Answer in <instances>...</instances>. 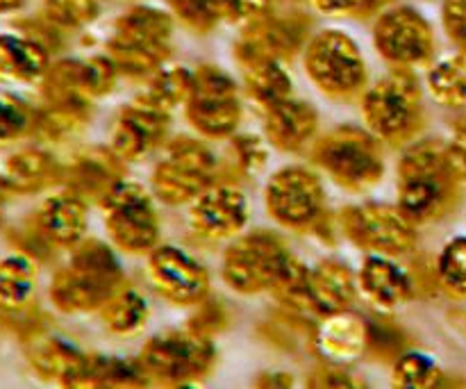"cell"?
Masks as SVG:
<instances>
[{
    "label": "cell",
    "instance_id": "cell-32",
    "mask_svg": "<svg viewBox=\"0 0 466 389\" xmlns=\"http://www.w3.org/2000/svg\"><path fill=\"white\" fill-rule=\"evenodd\" d=\"M148 385L139 360L127 363L105 355H86L85 369L77 381V387H141Z\"/></svg>",
    "mask_w": 466,
    "mask_h": 389
},
{
    "label": "cell",
    "instance_id": "cell-21",
    "mask_svg": "<svg viewBox=\"0 0 466 389\" xmlns=\"http://www.w3.org/2000/svg\"><path fill=\"white\" fill-rule=\"evenodd\" d=\"M360 292L378 310H399L417 294V285L405 269L387 255H369L358 276Z\"/></svg>",
    "mask_w": 466,
    "mask_h": 389
},
{
    "label": "cell",
    "instance_id": "cell-4",
    "mask_svg": "<svg viewBox=\"0 0 466 389\" xmlns=\"http://www.w3.org/2000/svg\"><path fill=\"white\" fill-rule=\"evenodd\" d=\"M173 21L155 7H132L114 23L107 55L118 73L127 77H150L171 55Z\"/></svg>",
    "mask_w": 466,
    "mask_h": 389
},
{
    "label": "cell",
    "instance_id": "cell-6",
    "mask_svg": "<svg viewBox=\"0 0 466 389\" xmlns=\"http://www.w3.org/2000/svg\"><path fill=\"white\" fill-rule=\"evenodd\" d=\"M362 117L367 130L387 144H408L423 128L421 87L408 71L390 73L364 91Z\"/></svg>",
    "mask_w": 466,
    "mask_h": 389
},
{
    "label": "cell",
    "instance_id": "cell-10",
    "mask_svg": "<svg viewBox=\"0 0 466 389\" xmlns=\"http://www.w3.org/2000/svg\"><path fill=\"white\" fill-rule=\"evenodd\" d=\"M291 253L271 232H250L228 246L223 255V281L237 294L271 292L289 264Z\"/></svg>",
    "mask_w": 466,
    "mask_h": 389
},
{
    "label": "cell",
    "instance_id": "cell-40",
    "mask_svg": "<svg viewBox=\"0 0 466 389\" xmlns=\"http://www.w3.org/2000/svg\"><path fill=\"white\" fill-rule=\"evenodd\" d=\"M232 158H235L237 167L246 173V176H255L267 167L268 150L259 137L255 135H232L230 139Z\"/></svg>",
    "mask_w": 466,
    "mask_h": 389
},
{
    "label": "cell",
    "instance_id": "cell-37",
    "mask_svg": "<svg viewBox=\"0 0 466 389\" xmlns=\"http://www.w3.org/2000/svg\"><path fill=\"white\" fill-rule=\"evenodd\" d=\"M444 374L435 364V360L428 358L426 353H417L410 351L396 358L394 372H391V381L394 387L400 389H426L441 385Z\"/></svg>",
    "mask_w": 466,
    "mask_h": 389
},
{
    "label": "cell",
    "instance_id": "cell-28",
    "mask_svg": "<svg viewBox=\"0 0 466 389\" xmlns=\"http://www.w3.org/2000/svg\"><path fill=\"white\" fill-rule=\"evenodd\" d=\"M39 267L36 260L25 251L0 258V314L27 312L36 294Z\"/></svg>",
    "mask_w": 466,
    "mask_h": 389
},
{
    "label": "cell",
    "instance_id": "cell-24",
    "mask_svg": "<svg viewBox=\"0 0 466 389\" xmlns=\"http://www.w3.org/2000/svg\"><path fill=\"white\" fill-rule=\"evenodd\" d=\"M27 363L44 381H55L64 387H77V381L85 369L86 355L76 346L46 333L27 335Z\"/></svg>",
    "mask_w": 466,
    "mask_h": 389
},
{
    "label": "cell",
    "instance_id": "cell-7",
    "mask_svg": "<svg viewBox=\"0 0 466 389\" xmlns=\"http://www.w3.org/2000/svg\"><path fill=\"white\" fill-rule=\"evenodd\" d=\"M305 73L332 100H353L367 89V67L358 44L339 30L319 32L305 46Z\"/></svg>",
    "mask_w": 466,
    "mask_h": 389
},
{
    "label": "cell",
    "instance_id": "cell-8",
    "mask_svg": "<svg viewBox=\"0 0 466 389\" xmlns=\"http://www.w3.org/2000/svg\"><path fill=\"white\" fill-rule=\"evenodd\" d=\"M98 203L109 240L123 253L148 255L159 244V217L144 187L121 178Z\"/></svg>",
    "mask_w": 466,
    "mask_h": 389
},
{
    "label": "cell",
    "instance_id": "cell-45",
    "mask_svg": "<svg viewBox=\"0 0 466 389\" xmlns=\"http://www.w3.org/2000/svg\"><path fill=\"white\" fill-rule=\"evenodd\" d=\"M268 376L271 378H259L258 383H255V385L258 387H289V385H294V381H291V374H268Z\"/></svg>",
    "mask_w": 466,
    "mask_h": 389
},
{
    "label": "cell",
    "instance_id": "cell-39",
    "mask_svg": "<svg viewBox=\"0 0 466 389\" xmlns=\"http://www.w3.org/2000/svg\"><path fill=\"white\" fill-rule=\"evenodd\" d=\"M82 71H85L86 91L94 100L107 96L116 85L118 68L109 55H96L91 59H82Z\"/></svg>",
    "mask_w": 466,
    "mask_h": 389
},
{
    "label": "cell",
    "instance_id": "cell-2",
    "mask_svg": "<svg viewBox=\"0 0 466 389\" xmlns=\"http://www.w3.org/2000/svg\"><path fill=\"white\" fill-rule=\"evenodd\" d=\"M123 281L121 264L103 241H80L73 246L71 260L55 271L48 296L64 314L100 312Z\"/></svg>",
    "mask_w": 466,
    "mask_h": 389
},
{
    "label": "cell",
    "instance_id": "cell-30",
    "mask_svg": "<svg viewBox=\"0 0 466 389\" xmlns=\"http://www.w3.org/2000/svg\"><path fill=\"white\" fill-rule=\"evenodd\" d=\"M191 85H194V71H189V68H159L148 77V82L135 100L164 114H171L180 105L185 107L191 94Z\"/></svg>",
    "mask_w": 466,
    "mask_h": 389
},
{
    "label": "cell",
    "instance_id": "cell-3",
    "mask_svg": "<svg viewBox=\"0 0 466 389\" xmlns=\"http://www.w3.org/2000/svg\"><path fill=\"white\" fill-rule=\"evenodd\" d=\"M312 159L335 185L360 194L385 176L380 139L358 126H339L314 141Z\"/></svg>",
    "mask_w": 466,
    "mask_h": 389
},
{
    "label": "cell",
    "instance_id": "cell-13",
    "mask_svg": "<svg viewBox=\"0 0 466 389\" xmlns=\"http://www.w3.org/2000/svg\"><path fill=\"white\" fill-rule=\"evenodd\" d=\"M267 210L289 230H314L326 214L321 178L305 167H285L271 176L264 191Z\"/></svg>",
    "mask_w": 466,
    "mask_h": 389
},
{
    "label": "cell",
    "instance_id": "cell-36",
    "mask_svg": "<svg viewBox=\"0 0 466 389\" xmlns=\"http://www.w3.org/2000/svg\"><path fill=\"white\" fill-rule=\"evenodd\" d=\"M36 109L16 94L0 91V148L35 135Z\"/></svg>",
    "mask_w": 466,
    "mask_h": 389
},
{
    "label": "cell",
    "instance_id": "cell-26",
    "mask_svg": "<svg viewBox=\"0 0 466 389\" xmlns=\"http://www.w3.org/2000/svg\"><path fill=\"white\" fill-rule=\"evenodd\" d=\"M358 281L353 271L339 260H321L308 273V294L312 312L326 314L350 310L358 299Z\"/></svg>",
    "mask_w": 466,
    "mask_h": 389
},
{
    "label": "cell",
    "instance_id": "cell-29",
    "mask_svg": "<svg viewBox=\"0 0 466 389\" xmlns=\"http://www.w3.org/2000/svg\"><path fill=\"white\" fill-rule=\"evenodd\" d=\"M244 73L246 89L259 109H268L276 103L291 98V77L278 59H253L239 64Z\"/></svg>",
    "mask_w": 466,
    "mask_h": 389
},
{
    "label": "cell",
    "instance_id": "cell-42",
    "mask_svg": "<svg viewBox=\"0 0 466 389\" xmlns=\"http://www.w3.org/2000/svg\"><path fill=\"white\" fill-rule=\"evenodd\" d=\"M382 0H312L314 7L328 16H364L380 7Z\"/></svg>",
    "mask_w": 466,
    "mask_h": 389
},
{
    "label": "cell",
    "instance_id": "cell-47",
    "mask_svg": "<svg viewBox=\"0 0 466 389\" xmlns=\"http://www.w3.org/2000/svg\"><path fill=\"white\" fill-rule=\"evenodd\" d=\"M3 223H5V189L0 187V230H3Z\"/></svg>",
    "mask_w": 466,
    "mask_h": 389
},
{
    "label": "cell",
    "instance_id": "cell-44",
    "mask_svg": "<svg viewBox=\"0 0 466 389\" xmlns=\"http://www.w3.org/2000/svg\"><path fill=\"white\" fill-rule=\"evenodd\" d=\"M446 153H449L451 167L458 173L460 180H466V123H460L455 128V135L446 144Z\"/></svg>",
    "mask_w": 466,
    "mask_h": 389
},
{
    "label": "cell",
    "instance_id": "cell-11",
    "mask_svg": "<svg viewBox=\"0 0 466 389\" xmlns=\"http://www.w3.org/2000/svg\"><path fill=\"white\" fill-rule=\"evenodd\" d=\"M339 223L344 235L371 255L400 258L417 249V226L400 212L399 205H350L341 210Z\"/></svg>",
    "mask_w": 466,
    "mask_h": 389
},
{
    "label": "cell",
    "instance_id": "cell-27",
    "mask_svg": "<svg viewBox=\"0 0 466 389\" xmlns=\"http://www.w3.org/2000/svg\"><path fill=\"white\" fill-rule=\"evenodd\" d=\"M50 68L48 46L35 36L0 35V82L36 85Z\"/></svg>",
    "mask_w": 466,
    "mask_h": 389
},
{
    "label": "cell",
    "instance_id": "cell-19",
    "mask_svg": "<svg viewBox=\"0 0 466 389\" xmlns=\"http://www.w3.org/2000/svg\"><path fill=\"white\" fill-rule=\"evenodd\" d=\"M86 200L73 189L50 194L32 217V226L39 235L57 249H73L85 240L86 232Z\"/></svg>",
    "mask_w": 466,
    "mask_h": 389
},
{
    "label": "cell",
    "instance_id": "cell-34",
    "mask_svg": "<svg viewBox=\"0 0 466 389\" xmlns=\"http://www.w3.org/2000/svg\"><path fill=\"white\" fill-rule=\"evenodd\" d=\"M173 14L196 32H209L221 21L239 23V0H168Z\"/></svg>",
    "mask_w": 466,
    "mask_h": 389
},
{
    "label": "cell",
    "instance_id": "cell-18",
    "mask_svg": "<svg viewBox=\"0 0 466 389\" xmlns=\"http://www.w3.org/2000/svg\"><path fill=\"white\" fill-rule=\"evenodd\" d=\"M168 132V114L141 103H130L114 118L109 148L123 162H137L157 148Z\"/></svg>",
    "mask_w": 466,
    "mask_h": 389
},
{
    "label": "cell",
    "instance_id": "cell-1",
    "mask_svg": "<svg viewBox=\"0 0 466 389\" xmlns=\"http://www.w3.org/2000/svg\"><path fill=\"white\" fill-rule=\"evenodd\" d=\"M458 173L446 144L423 139L410 146L399 162V208L414 226L446 217L458 200Z\"/></svg>",
    "mask_w": 466,
    "mask_h": 389
},
{
    "label": "cell",
    "instance_id": "cell-16",
    "mask_svg": "<svg viewBox=\"0 0 466 389\" xmlns=\"http://www.w3.org/2000/svg\"><path fill=\"white\" fill-rule=\"evenodd\" d=\"M187 217L191 230L203 240H230L248 223V200L237 187L214 182L198 199L191 200Z\"/></svg>",
    "mask_w": 466,
    "mask_h": 389
},
{
    "label": "cell",
    "instance_id": "cell-41",
    "mask_svg": "<svg viewBox=\"0 0 466 389\" xmlns=\"http://www.w3.org/2000/svg\"><path fill=\"white\" fill-rule=\"evenodd\" d=\"M441 21L449 39L466 55V0H444Z\"/></svg>",
    "mask_w": 466,
    "mask_h": 389
},
{
    "label": "cell",
    "instance_id": "cell-33",
    "mask_svg": "<svg viewBox=\"0 0 466 389\" xmlns=\"http://www.w3.org/2000/svg\"><path fill=\"white\" fill-rule=\"evenodd\" d=\"M428 89L444 107L466 105V55L458 53L441 59L428 71Z\"/></svg>",
    "mask_w": 466,
    "mask_h": 389
},
{
    "label": "cell",
    "instance_id": "cell-20",
    "mask_svg": "<svg viewBox=\"0 0 466 389\" xmlns=\"http://www.w3.org/2000/svg\"><path fill=\"white\" fill-rule=\"evenodd\" d=\"M319 355L332 364H353L371 346V323L358 312L341 310L323 317L314 335Z\"/></svg>",
    "mask_w": 466,
    "mask_h": 389
},
{
    "label": "cell",
    "instance_id": "cell-31",
    "mask_svg": "<svg viewBox=\"0 0 466 389\" xmlns=\"http://www.w3.org/2000/svg\"><path fill=\"white\" fill-rule=\"evenodd\" d=\"M148 314L150 310L144 296L126 285L100 308L105 328L118 337L137 335L146 326V322H148Z\"/></svg>",
    "mask_w": 466,
    "mask_h": 389
},
{
    "label": "cell",
    "instance_id": "cell-25",
    "mask_svg": "<svg viewBox=\"0 0 466 389\" xmlns=\"http://www.w3.org/2000/svg\"><path fill=\"white\" fill-rule=\"evenodd\" d=\"M123 178V159L112 148H86L64 167V180L68 189L82 199L100 200L109 187Z\"/></svg>",
    "mask_w": 466,
    "mask_h": 389
},
{
    "label": "cell",
    "instance_id": "cell-22",
    "mask_svg": "<svg viewBox=\"0 0 466 389\" xmlns=\"http://www.w3.org/2000/svg\"><path fill=\"white\" fill-rule=\"evenodd\" d=\"M319 112L305 100L287 98L264 109V135L268 144L285 153H300L314 141Z\"/></svg>",
    "mask_w": 466,
    "mask_h": 389
},
{
    "label": "cell",
    "instance_id": "cell-17",
    "mask_svg": "<svg viewBox=\"0 0 466 389\" xmlns=\"http://www.w3.org/2000/svg\"><path fill=\"white\" fill-rule=\"evenodd\" d=\"M309 21L299 16H262L248 23L241 32L235 46V57L239 64L253 62V59H278L285 62L291 59L305 44Z\"/></svg>",
    "mask_w": 466,
    "mask_h": 389
},
{
    "label": "cell",
    "instance_id": "cell-12",
    "mask_svg": "<svg viewBox=\"0 0 466 389\" xmlns=\"http://www.w3.org/2000/svg\"><path fill=\"white\" fill-rule=\"evenodd\" d=\"M185 117L198 135L226 139L235 135L241 121L239 89L235 80L212 64L194 71V85L185 103Z\"/></svg>",
    "mask_w": 466,
    "mask_h": 389
},
{
    "label": "cell",
    "instance_id": "cell-43",
    "mask_svg": "<svg viewBox=\"0 0 466 389\" xmlns=\"http://www.w3.org/2000/svg\"><path fill=\"white\" fill-rule=\"evenodd\" d=\"M305 385L308 387H360L364 385V383L353 381V376L346 374L341 364L328 363L326 367L314 369V372L308 376V383H305Z\"/></svg>",
    "mask_w": 466,
    "mask_h": 389
},
{
    "label": "cell",
    "instance_id": "cell-23",
    "mask_svg": "<svg viewBox=\"0 0 466 389\" xmlns=\"http://www.w3.org/2000/svg\"><path fill=\"white\" fill-rule=\"evenodd\" d=\"M64 180V167L44 148H23L0 167V187L9 194L30 196Z\"/></svg>",
    "mask_w": 466,
    "mask_h": 389
},
{
    "label": "cell",
    "instance_id": "cell-5",
    "mask_svg": "<svg viewBox=\"0 0 466 389\" xmlns=\"http://www.w3.org/2000/svg\"><path fill=\"white\" fill-rule=\"evenodd\" d=\"M148 383L164 387L196 385L212 374L217 346L212 337L191 331H164L153 335L139 353Z\"/></svg>",
    "mask_w": 466,
    "mask_h": 389
},
{
    "label": "cell",
    "instance_id": "cell-14",
    "mask_svg": "<svg viewBox=\"0 0 466 389\" xmlns=\"http://www.w3.org/2000/svg\"><path fill=\"white\" fill-rule=\"evenodd\" d=\"M373 41L378 53L400 68L423 67L435 55L431 23L412 7H396L382 14L373 27Z\"/></svg>",
    "mask_w": 466,
    "mask_h": 389
},
{
    "label": "cell",
    "instance_id": "cell-48",
    "mask_svg": "<svg viewBox=\"0 0 466 389\" xmlns=\"http://www.w3.org/2000/svg\"><path fill=\"white\" fill-rule=\"evenodd\" d=\"M460 319H462V328H464V331H466V310H464L462 314H460Z\"/></svg>",
    "mask_w": 466,
    "mask_h": 389
},
{
    "label": "cell",
    "instance_id": "cell-38",
    "mask_svg": "<svg viewBox=\"0 0 466 389\" xmlns=\"http://www.w3.org/2000/svg\"><path fill=\"white\" fill-rule=\"evenodd\" d=\"M98 0H44V16L62 30L85 27L98 16Z\"/></svg>",
    "mask_w": 466,
    "mask_h": 389
},
{
    "label": "cell",
    "instance_id": "cell-46",
    "mask_svg": "<svg viewBox=\"0 0 466 389\" xmlns=\"http://www.w3.org/2000/svg\"><path fill=\"white\" fill-rule=\"evenodd\" d=\"M25 5H27V0H0V14L21 12Z\"/></svg>",
    "mask_w": 466,
    "mask_h": 389
},
{
    "label": "cell",
    "instance_id": "cell-9",
    "mask_svg": "<svg viewBox=\"0 0 466 389\" xmlns=\"http://www.w3.org/2000/svg\"><path fill=\"white\" fill-rule=\"evenodd\" d=\"M218 164L212 150L198 139L177 137L153 171V194L167 205H187L217 182Z\"/></svg>",
    "mask_w": 466,
    "mask_h": 389
},
{
    "label": "cell",
    "instance_id": "cell-15",
    "mask_svg": "<svg viewBox=\"0 0 466 389\" xmlns=\"http://www.w3.org/2000/svg\"><path fill=\"white\" fill-rule=\"evenodd\" d=\"M148 281L173 305H200L209 294V273L176 246H155L148 253Z\"/></svg>",
    "mask_w": 466,
    "mask_h": 389
},
{
    "label": "cell",
    "instance_id": "cell-35",
    "mask_svg": "<svg viewBox=\"0 0 466 389\" xmlns=\"http://www.w3.org/2000/svg\"><path fill=\"white\" fill-rule=\"evenodd\" d=\"M435 273L437 285L446 292V296L466 301V237H455L441 249Z\"/></svg>",
    "mask_w": 466,
    "mask_h": 389
}]
</instances>
